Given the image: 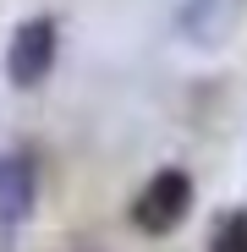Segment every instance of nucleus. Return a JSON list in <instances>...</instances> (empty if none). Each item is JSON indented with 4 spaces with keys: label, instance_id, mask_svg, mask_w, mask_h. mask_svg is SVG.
<instances>
[{
    "label": "nucleus",
    "instance_id": "39448f33",
    "mask_svg": "<svg viewBox=\"0 0 247 252\" xmlns=\"http://www.w3.org/2000/svg\"><path fill=\"white\" fill-rule=\"evenodd\" d=\"M209 252H247V203L220 214V225L209 236Z\"/></svg>",
    "mask_w": 247,
    "mask_h": 252
},
{
    "label": "nucleus",
    "instance_id": "20e7f679",
    "mask_svg": "<svg viewBox=\"0 0 247 252\" xmlns=\"http://www.w3.org/2000/svg\"><path fill=\"white\" fill-rule=\"evenodd\" d=\"M236 17H242L236 0H181L176 6V33L198 50H220L236 33Z\"/></svg>",
    "mask_w": 247,
    "mask_h": 252
},
{
    "label": "nucleus",
    "instance_id": "7ed1b4c3",
    "mask_svg": "<svg viewBox=\"0 0 247 252\" xmlns=\"http://www.w3.org/2000/svg\"><path fill=\"white\" fill-rule=\"evenodd\" d=\"M38 203V164L28 148H6L0 154V236H11L33 220Z\"/></svg>",
    "mask_w": 247,
    "mask_h": 252
},
{
    "label": "nucleus",
    "instance_id": "f03ea898",
    "mask_svg": "<svg viewBox=\"0 0 247 252\" xmlns=\"http://www.w3.org/2000/svg\"><path fill=\"white\" fill-rule=\"evenodd\" d=\"M55 55H61V22L55 17L17 22L11 44H6V82H11L17 94H33L38 82L55 71Z\"/></svg>",
    "mask_w": 247,
    "mask_h": 252
},
{
    "label": "nucleus",
    "instance_id": "f257e3e1",
    "mask_svg": "<svg viewBox=\"0 0 247 252\" xmlns=\"http://www.w3.org/2000/svg\"><path fill=\"white\" fill-rule=\"evenodd\" d=\"M192 203H198L192 176L181 170V164H159V170L138 187V197H132V208H127V220H132L138 236L159 241V236H176V230L187 225Z\"/></svg>",
    "mask_w": 247,
    "mask_h": 252
}]
</instances>
